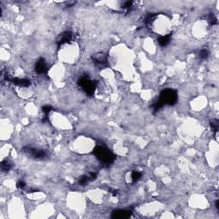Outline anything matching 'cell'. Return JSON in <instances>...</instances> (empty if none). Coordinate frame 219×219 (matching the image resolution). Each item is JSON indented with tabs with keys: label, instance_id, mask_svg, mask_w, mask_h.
<instances>
[{
	"label": "cell",
	"instance_id": "cell-7",
	"mask_svg": "<svg viewBox=\"0 0 219 219\" xmlns=\"http://www.w3.org/2000/svg\"><path fill=\"white\" fill-rule=\"evenodd\" d=\"M35 71L38 75H43L47 71V64L44 58L40 57L35 63Z\"/></svg>",
	"mask_w": 219,
	"mask_h": 219
},
{
	"label": "cell",
	"instance_id": "cell-14",
	"mask_svg": "<svg viewBox=\"0 0 219 219\" xmlns=\"http://www.w3.org/2000/svg\"><path fill=\"white\" fill-rule=\"evenodd\" d=\"M210 128H211L212 131L215 132V133H217L218 128H219L218 120H217V119H212V120L210 122Z\"/></svg>",
	"mask_w": 219,
	"mask_h": 219
},
{
	"label": "cell",
	"instance_id": "cell-11",
	"mask_svg": "<svg viewBox=\"0 0 219 219\" xmlns=\"http://www.w3.org/2000/svg\"><path fill=\"white\" fill-rule=\"evenodd\" d=\"M11 169V163L8 160H4L1 163V170L4 172H8Z\"/></svg>",
	"mask_w": 219,
	"mask_h": 219
},
{
	"label": "cell",
	"instance_id": "cell-6",
	"mask_svg": "<svg viewBox=\"0 0 219 219\" xmlns=\"http://www.w3.org/2000/svg\"><path fill=\"white\" fill-rule=\"evenodd\" d=\"M72 40V33L69 32V31H66V32H63V34H61L57 40V46L60 47L61 46L66 44V43H69Z\"/></svg>",
	"mask_w": 219,
	"mask_h": 219
},
{
	"label": "cell",
	"instance_id": "cell-12",
	"mask_svg": "<svg viewBox=\"0 0 219 219\" xmlns=\"http://www.w3.org/2000/svg\"><path fill=\"white\" fill-rule=\"evenodd\" d=\"M208 56H209V51H208L207 48H203V49H201V50L199 51V53H198V57H199L200 59H202V60L206 59V58L208 57Z\"/></svg>",
	"mask_w": 219,
	"mask_h": 219
},
{
	"label": "cell",
	"instance_id": "cell-16",
	"mask_svg": "<svg viewBox=\"0 0 219 219\" xmlns=\"http://www.w3.org/2000/svg\"><path fill=\"white\" fill-rule=\"evenodd\" d=\"M88 181H90L88 175H82V176H80V177L79 178L78 183H79L80 185H85V184H86Z\"/></svg>",
	"mask_w": 219,
	"mask_h": 219
},
{
	"label": "cell",
	"instance_id": "cell-5",
	"mask_svg": "<svg viewBox=\"0 0 219 219\" xmlns=\"http://www.w3.org/2000/svg\"><path fill=\"white\" fill-rule=\"evenodd\" d=\"M92 59L96 64H98L99 66H105L108 63V57L106 54H104L103 52L93 55L92 57Z\"/></svg>",
	"mask_w": 219,
	"mask_h": 219
},
{
	"label": "cell",
	"instance_id": "cell-20",
	"mask_svg": "<svg viewBox=\"0 0 219 219\" xmlns=\"http://www.w3.org/2000/svg\"><path fill=\"white\" fill-rule=\"evenodd\" d=\"M88 177H89L90 181H93V180H95L97 178V174L95 172H91V173H89Z\"/></svg>",
	"mask_w": 219,
	"mask_h": 219
},
{
	"label": "cell",
	"instance_id": "cell-4",
	"mask_svg": "<svg viewBox=\"0 0 219 219\" xmlns=\"http://www.w3.org/2000/svg\"><path fill=\"white\" fill-rule=\"evenodd\" d=\"M23 152L29 157L35 158V159H44L47 157V153L46 151L38 149V148H34L30 146H26L23 148Z\"/></svg>",
	"mask_w": 219,
	"mask_h": 219
},
{
	"label": "cell",
	"instance_id": "cell-13",
	"mask_svg": "<svg viewBox=\"0 0 219 219\" xmlns=\"http://www.w3.org/2000/svg\"><path fill=\"white\" fill-rule=\"evenodd\" d=\"M164 103L160 100V99H158V101H156V102H154V104H152V110H153V111L154 112H157V111H158L159 110L164 106Z\"/></svg>",
	"mask_w": 219,
	"mask_h": 219
},
{
	"label": "cell",
	"instance_id": "cell-18",
	"mask_svg": "<svg viewBox=\"0 0 219 219\" xmlns=\"http://www.w3.org/2000/svg\"><path fill=\"white\" fill-rule=\"evenodd\" d=\"M208 21H209L210 24L212 25V26H213V25H216V24L217 23V19H216V17L213 14H210V15L209 16Z\"/></svg>",
	"mask_w": 219,
	"mask_h": 219
},
{
	"label": "cell",
	"instance_id": "cell-3",
	"mask_svg": "<svg viewBox=\"0 0 219 219\" xmlns=\"http://www.w3.org/2000/svg\"><path fill=\"white\" fill-rule=\"evenodd\" d=\"M159 99L164 103V104L174 105L176 104L178 99L177 92L174 89H170V88L164 89L161 92Z\"/></svg>",
	"mask_w": 219,
	"mask_h": 219
},
{
	"label": "cell",
	"instance_id": "cell-19",
	"mask_svg": "<svg viewBox=\"0 0 219 219\" xmlns=\"http://www.w3.org/2000/svg\"><path fill=\"white\" fill-rule=\"evenodd\" d=\"M51 110H52V108L50 105H46L42 108V111L44 112L45 117H47V115L51 111Z\"/></svg>",
	"mask_w": 219,
	"mask_h": 219
},
{
	"label": "cell",
	"instance_id": "cell-17",
	"mask_svg": "<svg viewBox=\"0 0 219 219\" xmlns=\"http://www.w3.org/2000/svg\"><path fill=\"white\" fill-rule=\"evenodd\" d=\"M132 7H133V1H126L122 5V8L127 11H129Z\"/></svg>",
	"mask_w": 219,
	"mask_h": 219
},
{
	"label": "cell",
	"instance_id": "cell-15",
	"mask_svg": "<svg viewBox=\"0 0 219 219\" xmlns=\"http://www.w3.org/2000/svg\"><path fill=\"white\" fill-rule=\"evenodd\" d=\"M141 172H139V171H134V172H132V174H131V180H132V181L133 182H136V181H138L141 178Z\"/></svg>",
	"mask_w": 219,
	"mask_h": 219
},
{
	"label": "cell",
	"instance_id": "cell-1",
	"mask_svg": "<svg viewBox=\"0 0 219 219\" xmlns=\"http://www.w3.org/2000/svg\"><path fill=\"white\" fill-rule=\"evenodd\" d=\"M93 154L104 165H111L116 159L115 155L103 146H97L93 150Z\"/></svg>",
	"mask_w": 219,
	"mask_h": 219
},
{
	"label": "cell",
	"instance_id": "cell-21",
	"mask_svg": "<svg viewBox=\"0 0 219 219\" xmlns=\"http://www.w3.org/2000/svg\"><path fill=\"white\" fill-rule=\"evenodd\" d=\"M16 187H17L19 189H23V188H25V187H26V184H25V182H24V181H19V182L17 183Z\"/></svg>",
	"mask_w": 219,
	"mask_h": 219
},
{
	"label": "cell",
	"instance_id": "cell-2",
	"mask_svg": "<svg viewBox=\"0 0 219 219\" xmlns=\"http://www.w3.org/2000/svg\"><path fill=\"white\" fill-rule=\"evenodd\" d=\"M78 86L82 89L88 96H92L94 94L95 89H96V84L95 81L92 80L89 76L87 75H82L77 82Z\"/></svg>",
	"mask_w": 219,
	"mask_h": 219
},
{
	"label": "cell",
	"instance_id": "cell-9",
	"mask_svg": "<svg viewBox=\"0 0 219 219\" xmlns=\"http://www.w3.org/2000/svg\"><path fill=\"white\" fill-rule=\"evenodd\" d=\"M11 81L19 86H22V87H28L31 84L30 80L28 79H20V78H13L12 77Z\"/></svg>",
	"mask_w": 219,
	"mask_h": 219
},
{
	"label": "cell",
	"instance_id": "cell-10",
	"mask_svg": "<svg viewBox=\"0 0 219 219\" xmlns=\"http://www.w3.org/2000/svg\"><path fill=\"white\" fill-rule=\"evenodd\" d=\"M170 39H171V34H167V35H163V36H160L158 39V42L160 46L165 47L169 45V43L170 41Z\"/></svg>",
	"mask_w": 219,
	"mask_h": 219
},
{
	"label": "cell",
	"instance_id": "cell-8",
	"mask_svg": "<svg viewBox=\"0 0 219 219\" xmlns=\"http://www.w3.org/2000/svg\"><path fill=\"white\" fill-rule=\"evenodd\" d=\"M132 215V211L130 210H117L113 211L112 217L113 218H119V219H124L129 218Z\"/></svg>",
	"mask_w": 219,
	"mask_h": 219
}]
</instances>
